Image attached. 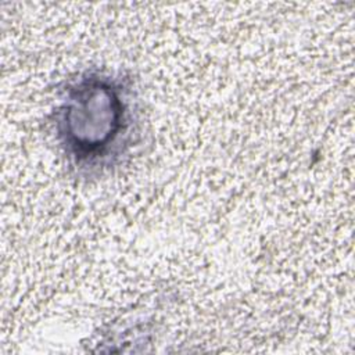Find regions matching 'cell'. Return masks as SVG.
<instances>
[{"instance_id":"obj_1","label":"cell","mask_w":355,"mask_h":355,"mask_svg":"<svg viewBox=\"0 0 355 355\" xmlns=\"http://www.w3.org/2000/svg\"><path fill=\"white\" fill-rule=\"evenodd\" d=\"M137 118L129 86L103 72L71 82L55 110V133L69 162L89 175L114 166L133 144Z\"/></svg>"}]
</instances>
